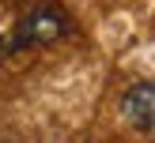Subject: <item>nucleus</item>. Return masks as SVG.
Returning <instances> with one entry per match:
<instances>
[{
    "label": "nucleus",
    "mask_w": 155,
    "mask_h": 143,
    "mask_svg": "<svg viewBox=\"0 0 155 143\" xmlns=\"http://www.w3.org/2000/svg\"><path fill=\"white\" fill-rule=\"evenodd\" d=\"M64 34H72V19H68L64 8L61 4H34L19 15V23L4 38L0 53H23V49H38V45H53Z\"/></svg>",
    "instance_id": "obj_1"
},
{
    "label": "nucleus",
    "mask_w": 155,
    "mask_h": 143,
    "mask_svg": "<svg viewBox=\"0 0 155 143\" xmlns=\"http://www.w3.org/2000/svg\"><path fill=\"white\" fill-rule=\"evenodd\" d=\"M121 113L133 128L155 135V83H133L121 98Z\"/></svg>",
    "instance_id": "obj_2"
}]
</instances>
